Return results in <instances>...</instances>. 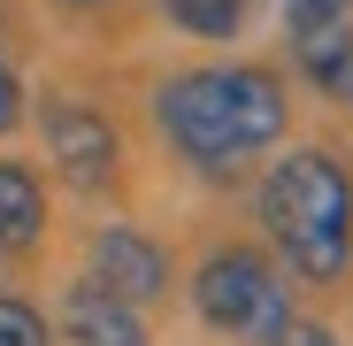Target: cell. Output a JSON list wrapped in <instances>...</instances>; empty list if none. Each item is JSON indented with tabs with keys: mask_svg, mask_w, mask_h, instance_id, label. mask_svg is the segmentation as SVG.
Wrapping results in <instances>:
<instances>
[{
	"mask_svg": "<svg viewBox=\"0 0 353 346\" xmlns=\"http://www.w3.org/2000/svg\"><path fill=\"white\" fill-rule=\"evenodd\" d=\"M154 131L192 177L239 185L261 154L292 139V93L276 62H200L154 85Z\"/></svg>",
	"mask_w": 353,
	"mask_h": 346,
	"instance_id": "6da1fadb",
	"label": "cell"
},
{
	"mask_svg": "<svg viewBox=\"0 0 353 346\" xmlns=\"http://www.w3.org/2000/svg\"><path fill=\"white\" fill-rule=\"evenodd\" d=\"M254 215L300 285H338L353 269V169L330 146H276L254 177Z\"/></svg>",
	"mask_w": 353,
	"mask_h": 346,
	"instance_id": "7a4b0ae2",
	"label": "cell"
},
{
	"mask_svg": "<svg viewBox=\"0 0 353 346\" xmlns=\"http://www.w3.org/2000/svg\"><path fill=\"white\" fill-rule=\"evenodd\" d=\"M185 293H192L200 331H215L223 346H269V338L292 323V285H284V262H276L269 247H254V239L208 247Z\"/></svg>",
	"mask_w": 353,
	"mask_h": 346,
	"instance_id": "3957f363",
	"label": "cell"
},
{
	"mask_svg": "<svg viewBox=\"0 0 353 346\" xmlns=\"http://www.w3.org/2000/svg\"><path fill=\"white\" fill-rule=\"evenodd\" d=\"M39 139H46V162L77 200H123L131 169H123V131L77 93H46L39 100Z\"/></svg>",
	"mask_w": 353,
	"mask_h": 346,
	"instance_id": "277c9868",
	"label": "cell"
},
{
	"mask_svg": "<svg viewBox=\"0 0 353 346\" xmlns=\"http://www.w3.org/2000/svg\"><path fill=\"white\" fill-rule=\"evenodd\" d=\"M85 277H100L108 293L131 300V308H161L176 293V254L154 239V231H139V223H92Z\"/></svg>",
	"mask_w": 353,
	"mask_h": 346,
	"instance_id": "5b68a950",
	"label": "cell"
},
{
	"mask_svg": "<svg viewBox=\"0 0 353 346\" xmlns=\"http://www.w3.org/2000/svg\"><path fill=\"white\" fill-rule=\"evenodd\" d=\"M54 346H154V331H146V308L115 300L100 277H77L54 300Z\"/></svg>",
	"mask_w": 353,
	"mask_h": 346,
	"instance_id": "8992f818",
	"label": "cell"
},
{
	"mask_svg": "<svg viewBox=\"0 0 353 346\" xmlns=\"http://www.w3.org/2000/svg\"><path fill=\"white\" fill-rule=\"evenodd\" d=\"M54 239V200H46V177L23 162V154H0V262L8 269H31Z\"/></svg>",
	"mask_w": 353,
	"mask_h": 346,
	"instance_id": "52a82bcc",
	"label": "cell"
},
{
	"mask_svg": "<svg viewBox=\"0 0 353 346\" xmlns=\"http://www.w3.org/2000/svg\"><path fill=\"white\" fill-rule=\"evenodd\" d=\"M292 70L307 77L315 100L353 108V16H338V23H323L307 39H292Z\"/></svg>",
	"mask_w": 353,
	"mask_h": 346,
	"instance_id": "ba28073f",
	"label": "cell"
},
{
	"mask_svg": "<svg viewBox=\"0 0 353 346\" xmlns=\"http://www.w3.org/2000/svg\"><path fill=\"white\" fill-rule=\"evenodd\" d=\"M154 8L169 16V31H185V39H200V46H230V39L246 31L254 0H154Z\"/></svg>",
	"mask_w": 353,
	"mask_h": 346,
	"instance_id": "9c48e42d",
	"label": "cell"
},
{
	"mask_svg": "<svg viewBox=\"0 0 353 346\" xmlns=\"http://www.w3.org/2000/svg\"><path fill=\"white\" fill-rule=\"evenodd\" d=\"M0 346H54V323L39 316V300L16 293V285H0Z\"/></svg>",
	"mask_w": 353,
	"mask_h": 346,
	"instance_id": "30bf717a",
	"label": "cell"
},
{
	"mask_svg": "<svg viewBox=\"0 0 353 346\" xmlns=\"http://www.w3.org/2000/svg\"><path fill=\"white\" fill-rule=\"evenodd\" d=\"M338 16H353V0H284V39H307Z\"/></svg>",
	"mask_w": 353,
	"mask_h": 346,
	"instance_id": "8fae6325",
	"label": "cell"
},
{
	"mask_svg": "<svg viewBox=\"0 0 353 346\" xmlns=\"http://www.w3.org/2000/svg\"><path fill=\"white\" fill-rule=\"evenodd\" d=\"M23 77H16V62H8V54H0V139H16L23 131Z\"/></svg>",
	"mask_w": 353,
	"mask_h": 346,
	"instance_id": "7c38bea8",
	"label": "cell"
},
{
	"mask_svg": "<svg viewBox=\"0 0 353 346\" xmlns=\"http://www.w3.org/2000/svg\"><path fill=\"white\" fill-rule=\"evenodd\" d=\"M269 346H345V338H338L330 323H315V316H292V323H284Z\"/></svg>",
	"mask_w": 353,
	"mask_h": 346,
	"instance_id": "4fadbf2b",
	"label": "cell"
},
{
	"mask_svg": "<svg viewBox=\"0 0 353 346\" xmlns=\"http://www.w3.org/2000/svg\"><path fill=\"white\" fill-rule=\"evenodd\" d=\"M46 8H62V16H108V8H123V0H46Z\"/></svg>",
	"mask_w": 353,
	"mask_h": 346,
	"instance_id": "5bb4252c",
	"label": "cell"
}]
</instances>
